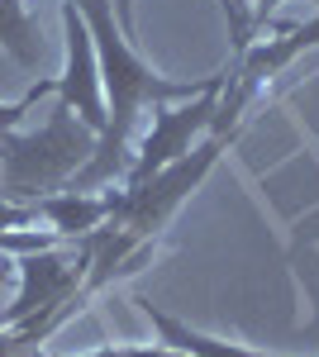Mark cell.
Listing matches in <instances>:
<instances>
[{"mask_svg": "<svg viewBox=\"0 0 319 357\" xmlns=\"http://www.w3.org/2000/svg\"><path fill=\"white\" fill-rule=\"evenodd\" d=\"M29 205L62 238H81V234H91V229H101L110 220V191H53V195L29 200Z\"/></svg>", "mask_w": 319, "mask_h": 357, "instance_id": "cell-6", "label": "cell"}, {"mask_svg": "<svg viewBox=\"0 0 319 357\" xmlns=\"http://www.w3.org/2000/svg\"><path fill=\"white\" fill-rule=\"evenodd\" d=\"M0 48L15 57L20 67H38V57H43V48H38V29H34V20H29L24 0H0Z\"/></svg>", "mask_w": 319, "mask_h": 357, "instance_id": "cell-8", "label": "cell"}, {"mask_svg": "<svg viewBox=\"0 0 319 357\" xmlns=\"http://www.w3.org/2000/svg\"><path fill=\"white\" fill-rule=\"evenodd\" d=\"M81 10V20L91 29V43H96V62H101V86H105V129L96 138V153L86 158L77 176L67 181V191H96L105 181H124L129 172V134L138 124V114L148 105H172V100H195L200 91L224 86L229 67H219L210 77H195V82H167L158 77L143 57L133 53V43L124 38V29L114 20V5L110 0H72Z\"/></svg>", "mask_w": 319, "mask_h": 357, "instance_id": "cell-1", "label": "cell"}, {"mask_svg": "<svg viewBox=\"0 0 319 357\" xmlns=\"http://www.w3.org/2000/svg\"><path fill=\"white\" fill-rule=\"evenodd\" d=\"M43 96H57V77H43V82L34 86L29 96H20V100H10V105H0V129H15V124H20V119H24V114L34 110V105H38Z\"/></svg>", "mask_w": 319, "mask_h": 357, "instance_id": "cell-9", "label": "cell"}, {"mask_svg": "<svg viewBox=\"0 0 319 357\" xmlns=\"http://www.w3.org/2000/svg\"><path fill=\"white\" fill-rule=\"evenodd\" d=\"M62 29H67V72L57 77V96L62 105L77 114L81 124H91L96 134L105 129V100H101V62H96V43L91 29L81 20L72 0H62Z\"/></svg>", "mask_w": 319, "mask_h": 357, "instance_id": "cell-5", "label": "cell"}, {"mask_svg": "<svg viewBox=\"0 0 319 357\" xmlns=\"http://www.w3.org/2000/svg\"><path fill=\"white\" fill-rule=\"evenodd\" d=\"M96 129L81 124L77 114L57 100L48 124L38 134H15L0 129V200H38V195L67 191V181L77 176L86 158L96 153Z\"/></svg>", "mask_w": 319, "mask_h": 357, "instance_id": "cell-2", "label": "cell"}, {"mask_svg": "<svg viewBox=\"0 0 319 357\" xmlns=\"http://www.w3.org/2000/svg\"><path fill=\"white\" fill-rule=\"evenodd\" d=\"M219 91L224 86H210L200 91L195 100H172V105H153V129L143 134L138 153L129 158V172H124V186H138L148 181L153 172L172 167L177 158H186L195 148V138L214 129V110H219Z\"/></svg>", "mask_w": 319, "mask_h": 357, "instance_id": "cell-4", "label": "cell"}, {"mask_svg": "<svg viewBox=\"0 0 319 357\" xmlns=\"http://www.w3.org/2000/svg\"><path fill=\"white\" fill-rule=\"evenodd\" d=\"M305 48H319V10L305 24H276V38H253L248 48H239V53L229 57V77H224V91H219V110H214L210 134L239 129L243 110L258 100V91L281 67H291Z\"/></svg>", "mask_w": 319, "mask_h": 357, "instance_id": "cell-3", "label": "cell"}, {"mask_svg": "<svg viewBox=\"0 0 319 357\" xmlns=\"http://www.w3.org/2000/svg\"><path fill=\"white\" fill-rule=\"evenodd\" d=\"M38 215H34V205H20V200H0V252H10V257H24V252H43V248L62 243V234L53 229H34Z\"/></svg>", "mask_w": 319, "mask_h": 357, "instance_id": "cell-7", "label": "cell"}, {"mask_svg": "<svg viewBox=\"0 0 319 357\" xmlns=\"http://www.w3.org/2000/svg\"><path fill=\"white\" fill-rule=\"evenodd\" d=\"M281 0H248V15H253V38H258V29L267 24V15L276 10ZM310 5H319V0H310Z\"/></svg>", "mask_w": 319, "mask_h": 357, "instance_id": "cell-11", "label": "cell"}, {"mask_svg": "<svg viewBox=\"0 0 319 357\" xmlns=\"http://www.w3.org/2000/svg\"><path fill=\"white\" fill-rule=\"evenodd\" d=\"M81 357H191V353H177V348H167V343H158V348H114V343H105V348H91V353Z\"/></svg>", "mask_w": 319, "mask_h": 357, "instance_id": "cell-10", "label": "cell"}]
</instances>
